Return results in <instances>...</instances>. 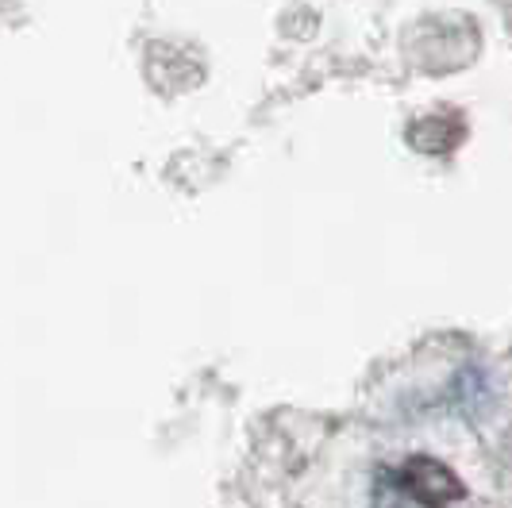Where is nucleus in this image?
I'll return each mask as SVG.
<instances>
[{"label":"nucleus","instance_id":"1","mask_svg":"<svg viewBox=\"0 0 512 508\" xmlns=\"http://www.w3.org/2000/svg\"><path fill=\"white\" fill-rule=\"evenodd\" d=\"M397 489L416 501L420 508H451L455 501L466 497V489L462 482L439 462V458H428V455H412L401 470H397Z\"/></svg>","mask_w":512,"mask_h":508}]
</instances>
